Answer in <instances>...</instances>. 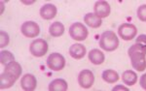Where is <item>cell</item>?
Returning <instances> with one entry per match:
<instances>
[{
  "mask_svg": "<svg viewBox=\"0 0 146 91\" xmlns=\"http://www.w3.org/2000/svg\"><path fill=\"white\" fill-rule=\"evenodd\" d=\"M131 58V65L138 72H142L146 69V48L140 44H133L128 50Z\"/></svg>",
  "mask_w": 146,
  "mask_h": 91,
  "instance_id": "6da1fadb",
  "label": "cell"
},
{
  "mask_svg": "<svg viewBox=\"0 0 146 91\" xmlns=\"http://www.w3.org/2000/svg\"><path fill=\"white\" fill-rule=\"evenodd\" d=\"M100 46L102 50L106 51L115 50L119 46V40L117 38L116 34L113 31H105L101 34Z\"/></svg>",
  "mask_w": 146,
  "mask_h": 91,
  "instance_id": "7a4b0ae2",
  "label": "cell"
},
{
  "mask_svg": "<svg viewBox=\"0 0 146 91\" xmlns=\"http://www.w3.org/2000/svg\"><path fill=\"white\" fill-rule=\"evenodd\" d=\"M69 35L76 41H84L88 37V29L81 22H75L69 27Z\"/></svg>",
  "mask_w": 146,
  "mask_h": 91,
  "instance_id": "3957f363",
  "label": "cell"
},
{
  "mask_svg": "<svg viewBox=\"0 0 146 91\" xmlns=\"http://www.w3.org/2000/svg\"><path fill=\"white\" fill-rule=\"evenodd\" d=\"M47 66L53 71H60L65 66V59L60 53L54 52L47 58Z\"/></svg>",
  "mask_w": 146,
  "mask_h": 91,
  "instance_id": "277c9868",
  "label": "cell"
},
{
  "mask_svg": "<svg viewBox=\"0 0 146 91\" xmlns=\"http://www.w3.org/2000/svg\"><path fill=\"white\" fill-rule=\"evenodd\" d=\"M29 50L33 56L35 57H42L48 51V43L43 39H37L34 40L30 44Z\"/></svg>",
  "mask_w": 146,
  "mask_h": 91,
  "instance_id": "5b68a950",
  "label": "cell"
},
{
  "mask_svg": "<svg viewBox=\"0 0 146 91\" xmlns=\"http://www.w3.org/2000/svg\"><path fill=\"white\" fill-rule=\"evenodd\" d=\"M118 33L123 40L131 41L135 37L136 33H137V29L131 23H123L119 26Z\"/></svg>",
  "mask_w": 146,
  "mask_h": 91,
  "instance_id": "8992f818",
  "label": "cell"
},
{
  "mask_svg": "<svg viewBox=\"0 0 146 91\" xmlns=\"http://www.w3.org/2000/svg\"><path fill=\"white\" fill-rule=\"evenodd\" d=\"M21 31L23 36L27 37V38H35L40 33L39 25L34 22H25L22 25Z\"/></svg>",
  "mask_w": 146,
  "mask_h": 91,
  "instance_id": "52a82bcc",
  "label": "cell"
},
{
  "mask_svg": "<svg viewBox=\"0 0 146 91\" xmlns=\"http://www.w3.org/2000/svg\"><path fill=\"white\" fill-rule=\"evenodd\" d=\"M95 81V77H94L93 72L90 70H83L80 72L78 76V83L82 88L88 89L94 84Z\"/></svg>",
  "mask_w": 146,
  "mask_h": 91,
  "instance_id": "ba28073f",
  "label": "cell"
},
{
  "mask_svg": "<svg viewBox=\"0 0 146 91\" xmlns=\"http://www.w3.org/2000/svg\"><path fill=\"white\" fill-rule=\"evenodd\" d=\"M94 11H95V15L100 18H107L110 15V5L106 1H96L95 6H94Z\"/></svg>",
  "mask_w": 146,
  "mask_h": 91,
  "instance_id": "9c48e42d",
  "label": "cell"
},
{
  "mask_svg": "<svg viewBox=\"0 0 146 91\" xmlns=\"http://www.w3.org/2000/svg\"><path fill=\"white\" fill-rule=\"evenodd\" d=\"M37 81L36 78L31 74H27L22 78L21 81V86L25 91H32L36 88Z\"/></svg>",
  "mask_w": 146,
  "mask_h": 91,
  "instance_id": "30bf717a",
  "label": "cell"
},
{
  "mask_svg": "<svg viewBox=\"0 0 146 91\" xmlns=\"http://www.w3.org/2000/svg\"><path fill=\"white\" fill-rule=\"evenodd\" d=\"M56 15V7L53 4H46L40 9V16L44 20H52Z\"/></svg>",
  "mask_w": 146,
  "mask_h": 91,
  "instance_id": "8fae6325",
  "label": "cell"
},
{
  "mask_svg": "<svg viewBox=\"0 0 146 91\" xmlns=\"http://www.w3.org/2000/svg\"><path fill=\"white\" fill-rule=\"evenodd\" d=\"M69 54L74 59H81L86 54V48L81 44H74L70 46Z\"/></svg>",
  "mask_w": 146,
  "mask_h": 91,
  "instance_id": "7c38bea8",
  "label": "cell"
},
{
  "mask_svg": "<svg viewBox=\"0 0 146 91\" xmlns=\"http://www.w3.org/2000/svg\"><path fill=\"white\" fill-rule=\"evenodd\" d=\"M17 80L18 79L15 78L14 76L3 72V73L1 74V76H0V87H1V89L10 88L11 86L16 82Z\"/></svg>",
  "mask_w": 146,
  "mask_h": 91,
  "instance_id": "4fadbf2b",
  "label": "cell"
},
{
  "mask_svg": "<svg viewBox=\"0 0 146 91\" xmlns=\"http://www.w3.org/2000/svg\"><path fill=\"white\" fill-rule=\"evenodd\" d=\"M4 72L12 75V76H14L15 78L19 79V77L22 74V66L20 65V63H18L16 61H12L5 66Z\"/></svg>",
  "mask_w": 146,
  "mask_h": 91,
  "instance_id": "5bb4252c",
  "label": "cell"
},
{
  "mask_svg": "<svg viewBox=\"0 0 146 91\" xmlns=\"http://www.w3.org/2000/svg\"><path fill=\"white\" fill-rule=\"evenodd\" d=\"M89 59H90V61L93 63V64L100 65L104 62L105 56L102 51L95 48V50H92L90 52H89Z\"/></svg>",
  "mask_w": 146,
  "mask_h": 91,
  "instance_id": "9a60e30c",
  "label": "cell"
},
{
  "mask_svg": "<svg viewBox=\"0 0 146 91\" xmlns=\"http://www.w3.org/2000/svg\"><path fill=\"white\" fill-rule=\"evenodd\" d=\"M84 22H86L87 25H89L92 28H98L101 25V18L100 17H98L95 14L88 13L84 18Z\"/></svg>",
  "mask_w": 146,
  "mask_h": 91,
  "instance_id": "2e32d148",
  "label": "cell"
},
{
  "mask_svg": "<svg viewBox=\"0 0 146 91\" xmlns=\"http://www.w3.org/2000/svg\"><path fill=\"white\" fill-rule=\"evenodd\" d=\"M50 91H66L67 90V82L62 79H56L54 80L49 85Z\"/></svg>",
  "mask_w": 146,
  "mask_h": 91,
  "instance_id": "e0dca14e",
  "label": "cell"
},
{
  "mask_svg": "<svg viewBox=\"0 0 146 91\" xmlns=\"http://www.w3.org/2000/svg\"><path fill=\"white\" fill-rule=\"evenodd\" d=\"M122 80L123 82L127 85H135L137 81V75H136L133 71L128 70V71H125L122 76Z\"/></svg>",
  "mask_w": 146,
  "mask_h": 91,
  "instance_id": "ac0fdd59",
  "label": "cell"
},
{
  "mask_svg": "<svg viewBox=\"0 0 146 91\" xmlns=\"http://www.w3.org/2000/svg\"><path fill=\"white\" fill-rule=\"evenodd\" d=\"M50 35L53 37H60L64 33V26L62 22H56L53 24H51L50 28H49Z\"/></svg>",
  "mask_w": 146,
  "mask_h": 91,
  "instance_id": "d6986e66",
  "label": "cell"
},
{
  "mask_svg": "<svg viewBox=\"0 0 146 91\" xmlns=\"http://www.w3.org/2000/svg\"><path fill=\"white\" fill-rule=\"evenodd\" d=\"M102 79L108 83H115L119 80V75L114 70H105L102 73Z\"/></svg>",
  "mask_w": 146,
  "mask_h": 91,
  "instance_id": "ffe728a7",
  "label": "cell"
},
{
  "mask_svg": "<svg viewBox=\"0 0 146 91\" xmlns=\"http://www.w3.org/2000/svg\"><path fill=\"white\" fill-rule=\"evenodd\" d=\"M0 56H1V64L5 65V66L10 62L15 61V57H14L13 53L9 50H2L0 53Z\"/></svg>",
  "mask_w": 146,
  "mask_h": 91,
  "instance_id": "44dd1931",
  "label": "cell"
},
{
  "mask_svg": "<svg viewBox=\"0 0 146 91\" xmlns=\"http://www.w3.org/2000/svg\"><path fill=\"white\" fill-rule=\"evenodd\" d=\"M137 18H139L141 22H146V4L141 5L137 9Z\"/></svg>",
  "mask_w": 146,
  "mask_h": 91,
  "instance_id": "7402d4cb",
  "label": "cell"
},
{
  "mask_svg": "<svg viewBox=\"0 0 146 91\" xmlns=\"http://www.w3.org/2000/svg\"><path fill=\"white\" fill-rule=\"evenodd\" d=\"M0 35H1V42H0V46H1V48H4V46H8L9 41H10V38H9L8 33H6V32H4V31H1Z\"/></svg>",
  "mask_w": 146,
  "mask_h": 91,
  "instance_id": "603a6c76",
  "label": "cell"
},
{
  "mask_svg": "<svg viewBox=\"0 0 146 91\" xmlns=\"http://www.w3.org/2000/svg\"><path fill=\"white\" fill-rule=\"evenodd\" d=\"M136 43L140 44V45H142L143 46L146 48V35H144V34L139 35V36L136 38Z\"/></svg>",
  "mask_w": 146,
  "mask_h": 91,
  "instance_id": "cb8c5ba5",
  "label": "cell"
},
{
  "mask_svg": "<svg viewBox=\"0 0 146 91\" xmlns=\"http://www.w3.org/2000/svg\"><path fill=\"white\" fill-rule=\"evenodd\" d=\"M139 83H140L141 87H142L143 89L146 90V74H143L142 76H141Z\"/></svg>",
  "mask_w": 146,
  "mask_h": 91,
  "instance_id": "d4e9b609",
  "label": "cell"
},
{
  "mask_svg": "<svg viewBox=\"0 0 146 91\" xmlns=\"http://www.w3.org/2000/svg\"><path fill=\"white\" fill-rule=\"evenodd\" d=\"M113 91H117V90H125V91H129V88L128 87H125L123 85H117L115 86L114 88L112 89Z\"/></svg>",
  "mask_w": 146,
  "mask_h": 91,
  "instance_id": "484cf974",
  "label": "cell"
},
{
  "mask_svg": "<svg viewBox=\"0 0 146 91\" xmlns=\"http://www.w3.org/2000/svg\"><path fill=\"white\" fill-rule=\"evenodd\" d=\"M22 3L23 4H27V5H30V4H32V3H34V1H22Z\"/></svg>",
  "mask_w": 146,
  "mask_h": 91,
  "instance_id": "4316f807",
  "label": "cell"
}]
</instances>
